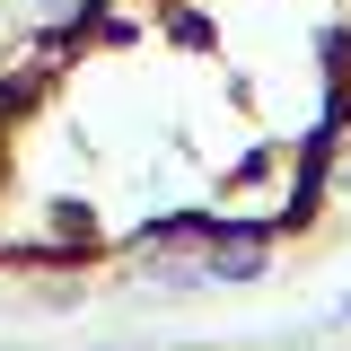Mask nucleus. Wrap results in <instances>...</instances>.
Segmentation results:
<instances>
[{"instance_id":"f257e3e1","label":"nucleus","mask_w":351,"mask_h":351,"mask_svg":"<svg viewBox=\"0 0 351 351\" xmlns=\"http://www.w3.org/2000/svg\"><path fill=\"white\" fill-rule=\"evenodd\" d=\"M334 184H343V193H351V158H343V167H334Z\"/></svg>"},{"instance_id":"f03ea898","label":"nucleus","mask_w":351,"mask_h":351,"mask_svg":"<svg viewBox=\"0 0 351 351\" xmlns=\"http://www.w3.org/2000/svg\"><path fill=\"white\" fill-rule=\"evenodd\" d=\"M343 316H351V299H343Z\"/></svg>"}]
</instances>
